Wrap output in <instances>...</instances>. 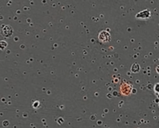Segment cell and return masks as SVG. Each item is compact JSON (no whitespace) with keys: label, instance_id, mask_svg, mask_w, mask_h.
<instances>
[{"label":"cell","instance_id":"6da1fadb","mask_svg":"<svg viewBox=\"0 0 159 128\" xmlns=\"http://www.w3.org/2000/svg\"><path fill=\"white\" fill-rule=\"evenodd\" d=\"M99 39L103 42H107L110 40V34L107 31H101L99 34Z\"/></svg>","mask_w":159,"mask_h":128},{"label":"cell","instance_id":"7a4b0ae2","mask_svg":"<svg viewBox=\"0 0 159 128\" xmlns=\"http://www.w3.org/2000/svg\"><path fill=\"white\" fill-rule=\"evenodd\" d=\"M12 33V29L10 26L6 25L3 28V34L5 37H10Z\"/></svg>","mask_w":159,"mask_h":128},{"label":"cell","instance_id":"3957f363","mask_svg":"<svg viewBox=\"0 0 159 128\" xmlns=\"http://www.w3.org/2000/svg\"><path fill=\"white\" fill-rule=\"evenodd\" d=\"M149 11H144L143 12L139 13V15H142V16H138V18H140V17H142V18H148V17H149L150 15H145V14H147V13H149Z\"/></svg>","mask_w":159,"mask_h":128},{"label":"cell","instance_id":"277c9868","mask_svg":"<svg viewBox=\"0 0 159 128\" xmlns=\"http://www.w3.org/2000/svg\"><path fill=\"white\" fill-rule=\"evenodd\" d=\"M131 70L132 72H134V73H136V72H138L140 70V66H139V64H134L131 67Z\"/></svg>","mask_w":159,"mask_h":128},{"label":"cell","instance_id":"5b68a950","mask_svg":"<svg viewBox=\"0 0 159 128\" xmlns=\"http://www.w3.org/2000/svg\"><path fill=\"white\" fill-rule=\"evenodd\" d=\"M154 90H155V91H156L157 93H159V83H158V84L156 85Z\"/></svg>","mask_w":159,"mask_h":128},{"label":"cell","instance_id":"8992f818","mask_svg":"<svg viewBox=\"0 0 159 128\" xmlns=\"http://www.w3.org/2000/svg\"><path fill=\"white\" fill-rule=\"evenodd\" d=\"M157 72H158V73H159V66L157 67Z\"/></svg>","mask_w":159,"mask_h":128}]
</instances>
